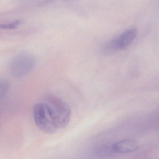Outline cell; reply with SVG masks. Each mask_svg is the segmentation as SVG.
<instances>
[{
  "mask_svg": "<svg viewBox=\"0 0 159 159\" xmlns=\"http://www.w3.org/2000/svg\"><path fill=\"white\" fill-rule=\"evenodd\" d=\"M43 103L58 129L68 126L71 116V110L66 102L56 95L50 94L46 96Z\"/></svg>",
  "mask_w": 159,
  "mask_h": 159,
  "instance_id": "1",
  "label": "cell"
},
{
  "mask_svg": "<svg viewBox=\"0 0 159 159\" xmlns=\"http://www.w3.org/2000/svg\"><path fill=\"white\" fill-rule=\"evenodd\" d=\"M36 59L31 53L22 52L16 55L11 61L9 71L13 77L19 78L30 73L35 67Z\"/></svg>",
  "mask_w": 159,
  "mask_h": 159,
  "instance_id": "2",
  "label": "cell"
},
{
  "mask_svg": "<svg viewBox=\"0 0 159 159\" xmlns=\"http://www.w3.org/2000/svg\"><path fill=\"white\" fill-rule=\"evenodd\" d=\"M33 116L35 125L43 132L53 134L58 130L51 119L43 103H38L34 105Z\"/></svg>",
  "mask_w": 159,
  "mask_h": 159,
  "instance_id": "3",
  "label": "cell"
},
{
  "mask_svg": "<svg viewBox=\"0 0 159 159\" xmlns=\"http://www.w3.org/2000/svg\"><path fill=\"white\" fill-rule=\"evenodd\" d=\"M139 145L134 139L120 140L113 144L111 147V152L119 154H126L136 151Z\"/></svg>",
  "mask_w": 159,
  "mask_h": 159,
  "instance_id": "4",
  "label": "cell"
},
{
  "mask_svg": "<svg viewBox=\"0 0 159 159\" xmlns=\"http://www.w3.org/2000/svg\"><path fill=\"white\" fill-rule=\"evenodd\" d=\"M138 32L134 28H129L124 31L116 38L120 49H123L129 45L137 35Z\"/></svg>",
  "mask_w": 159,
  "mask_h": 159,
  "instance_id": "5",
  "label": "cell"
},
{
  "mask_svg": "<svg viewBox=\"0 0 159 159\" xmlns=\"http://www.w3.org/2000/svg\"><path fill=\"white\" fill-rule=\"evenodd\" d=\"M116 38L109 40L106 42L102 47V51L105 54L110 55L120 50Z\"/></svg>",
  "mask_w": 159,
  "mask_h": 159,
  "instance_id": "6",
  "label": "cell"
},
{
  "mask_svg": "<svg viewBox=\"0 0 159 159\" xmlns=\"http://www.w3.org/2000/svg\"><path fill=\"white\" fill-rule=\"evenodd\" d=\"M9 89L8 82L4 79H0V100L5 97Z\"/></svg>",
  "mask_w": 159,
  "mask_h": 159,
  "instance_id": "7",
  "label": "cell"
},
{
  "mask_svg": "<svg viewBox=\"0 0 159 159\" xmlns=\"http://www.w3.org/2000/svg\"><path fill=\"white\" fill-rule=\"evenodd\" d=\"M19 24V21H14L12 23L8 24H1L0 25V29H11L16 28Z\"/></svg>",
  "mask_w": 159,
  "mask_h": 159,
  "instance_id": "8",
  "label": "cell"
}]
</instances>
